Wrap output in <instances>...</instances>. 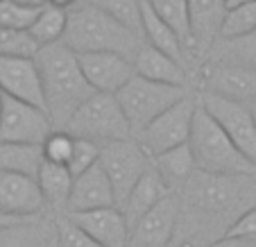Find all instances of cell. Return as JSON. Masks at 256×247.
Listing matches in <instances>:
<instances>
[{
	"label": "cell",
	"instance_id": "cell-1",
	"mask_svg": "<svg viewBox=\"0 0 256 247\" xmlns=\"http://www.w3.org/2000/svg\"><path fill=\"white\" fill-rule=\"evenodd\" d=\"M34 64L39 70L46 114L50 116L54 130L62 132L72 114L93 96V91L82 75L78 54L64 44L39 48L34 54Z\"/></svg>",
	"mask_w": 256,
	"mask_h": 247
},
{
	"label": "cell",
	"instance_id": "cell-2",
	"mask_svg": "<svg viewBox=\"0 0 256 247\" xmlns=\"http://www.w3.org/2000/svg\"><path fill=\"white\" fill-rule=\"evenodd\" d=\"M62 44L75 54L112 52L134 62L138 48L143 46V39L122 23L93 7L91 2H84L68 10Z\"/></svg>",
	"mask_w": 256,
	"mask_h": 247
},
{
	"label": "cell",
	"instance_id": "cell-3",
	"mask_svg": "<svg viewBox=\"0 0 256 247\" xmlns=\"http://www.w3.org/2000/svg\"><path fill=\"white\" fill-rule=\"evenodd\" d=\"M188 148L195 161V170H200V172L229 174V177L256 174V166H252L238 152V148L218 127V122L204 112L200 102L193 114V122H190Z\"/></svg>",
	"mask_w": 256,
	"mask_h": 247
},
{
	"label": "cell",
	"instance_id": "cell-4",
	"mask_svg": "<svg viewBox=\"0 0 256 247\" xmlns=\"http://www.w3.org/2000/svg\"><path fill=\"white\" fill-rule=\"evenodd\" d=\"M252 177L254 174L229 177V174H206L195 170L182 188L184 195H179V198H182V204H188L202 214L227 216L236 211L240 204H250Z\"/></svg>",
	"mask_w": 256,
	"mask_h": 247
},
{
	"label": "cell",
	"instance_id": "cell-5",
	"mask_svg": "<svg viewBox=\"0 0 256 247\" xmlns=\"http://www.w3.org/2000/svg\"><path fill=\"white\" fill-rule=\"evenodd\" d=\"M62 132L70 134L72 138H86L98 146L112 143V140L134 138L132 127L118 104L116 96L93 93L82 107L70 116Z\"/></svg>",
	"mask_w": 256,
	"mask_h": 247
},
{
	"label": "cell",
	"instance_id": "cell-6",
	"mask_svg": "<svg viewBox=\"0 0 256 247\" xmlns=\"http://www.w3.org/2000/svg\"><path fill=\"white\" fill-rule=\"evenodd\" d=\"M188 96V88L172 86V84H159L143 80L138 75L130 80L120 91L116 93V100L125 114L127 122L132 127V134H138L140 130L150 125L156 116L168 112L172 104L184 100Z\"/></svg>",
	"mask_w": 256,
	"mask_h": 247
},
{
	"label": "cell",
	"instance_id": "cell-7",
	"mask_svg": "<svg viewBox=\"0 0 256 247\" xmlns=\"http://www.w3.org/2000/svg\"><path fill=\"white\" fill-rule=\"evenodd\" d=\"M98 166L106 174V180L114 188V195H116V204L120 208L127 195L136 186V182L150 168V156L145 154L143 148L134 138L112 140V143L100 146Z\"/></svg>",
	"mask_w": 256,
	"mask_h": 247
},
{
	"label": "cell",
	"instance_id": "cell-8",
	"mask_svg": "<svg viewBox=\"0 0 256 247\" xmlns=\"http://www.w3.org/2000/svg\"><path fill=\"white\" fill-rule=\"evenodd\" d=\"M195 109H198V96L188 93L184 100H179L168 112L156 116L145 130H140L134 136V140L143 148V152L150 159L172 150V148L186 146L188 143L190 122H193Z\"/></svg>",
	"mask_w": 256,
	"mask_h": 247
},
{
	"label": "cell",
	"instance_id": "cell-9",
	"mask_svg": "<svg viewBox=\"0 0 256 247\" xmlns=\"http://www.w3.org/2000/svg\"><path fill=\"white\" fill-rule=\"evenodd\" d=\"M198 102L218 122V127L229 136V140L238 148V152L252 166H256V122L247 104L222 100V98L208 96V93H198Z\"/></svg>",
	"mask_w": 256,
	"mask_h": 247
},
{
	"label": "cell",
	"instance_id": "cell-10",
	"mask_svg": "<svg viewBox=\"0 0 256 247\" xmlns=\"http://www.w3.org/2000/svg\"><path fill=\"white\" fill-rule=\"evenodd\" d=\"M52 132L54 125L44 109L5 96L0 114V143L44 146Z\"/></svg>",
	"mask_w": 256,
	"mask_h": 247
},
{
	"label": "cell",
	"instance_id": "cell-11",
	"mask_svg": "<svg viewBox=\"0 0 256 247\" xmlns=\"http://www.w3.org/2000/svg\"><path fill=\"white\" fill-rule=\"evenodd\" d=\"M182 218V198L168 193L132 227L127 247H168Z\"/></svg>",
	"mask_w": 256,
	"mask_h": 247
},
{
	"label": "cell",
	"instance_id": "cell-12",
	"mask_svg": "<svg viewBox=\"0 0 256 247\" xmlns=\"http://www.w3.org/2000/svg\"><path fill=\"white\" fill-rule=\"evenodd\" d=\"M202 93L232 102L256 100V73L227 62H208L202 68Z\"/></svg>",
	"mask_w": 256,
	"mask_h": 247
},
{
	"label": "cell",
	"instance_id": "cell-13",
	"mask_svg": "<svg viewBox=\"0 0 256 247\" xmlns=\"http://www.w3.org/2000/svg\"><path fill=\"white\" fill-rule=\"evenodd\" d=\"M82 75L93 93L116 96L132 78H134V64L120 54L112 52H88L78 54Z\"/></svg>",
	"mask_w": 256,
	"mask_h": 247
},
{
	"label": "cell",
	"instance_id": "cell-14",
	"mask_svg": "<svg viewBox=\"0 0 256 247\" xmlns=\"http://www.w3.org/2000/svg\"><path fill=\"white\" fill-rule=\"evenodd\" d=\"M46 202L34 177L0 172V214L16 220L44 216Z\"/></svg>",
	"mask_w": 256,
	"mask_h": 247
},
{
	"label": "cell",
	"instance_id": "cell-15",
	"mask_svg": "<svg viewBox=\"0 0 256 247\" xmlns=\"http://www.w3.org/2000/svg\"><path fill=\"white\" fill-rule=\"evenodd\" d=\"M0 91L2 96L28 102L46 112L34 57H0Z\"/></svg>",
	"mask_w": 256,
	"mask_h": 247
},
{
	"label": "cell",
	"instance_id": "cell-16",
	"mask_svg": "<svg viewBox=\"0 0 256 247\" xmlns=\"http://www.w3.org/2000/svg\"><path fill=\"white\" fill-rule=\"evenodd\" d=\"M66 218L75 227L82 229L86 236H91L100 247H127V242H130V229H127L120 208L116 206L68 214Z\"/></svg>",
	"mask_w": 256,
	"mask_h": 247
},
{
	"label": "cell",
	"instance_id": "cell-17",
	"mask_svg": "<svg viewBox=\"0 0 256 247\" xmlns=\"http://www.w3.org/2000/svg\"><path fill=\"white\" fill-rule=\"evenodd\" d=\"M116 206V195L114 188L106 180V174L102 172L100 166H93L86 172L78 174L72 180V188H70V198H68L66 211L68 214H82V211H96V208H112Z\"/></svg>",
	"mask_w": 256,
	"mask_h": 247
},
{
	"label": "cell",
	"instance_id": "cell-18",
	"mask_svg": "<svg viewBox=\"0 0 256 247\" xmlns=\"http://www.w3.org/2000/svg\"><path fill=\"white\" fill-rule=\"evenodd\" d=\"M222 0H186V14H188V48L206 54L220 36L224 18Z\"/></svg>",
	"mask_w": 256,
	"mask_h": 247
},
{
	"label": "cell",
	"instance_id": "cell-19",
	"mask_svg": "<svg viewBox=\"0 0 256 247\" xmlns=\"http://www.w3.org/2000/svg\"><path fill=\"white\" fill-rule=\"evenodd\" d=\"M134 73L143 80L159 84H172V86H188V70L179 62L170 59L168 54L150 48V46H140L134 57Z\"/></svg>",
	"mask_w": 256,
	"mask_h": 247
},
{
	"label": "cell",
	"instance_id": "cell-20",
	"mask_svg": "<svg viewBox=\"0 0 256 247\" xmlns=\"http://www.w3.org/2000/svg\"><path fill=\"white\" fill-rule=\"evenodd\" d=\"M140 39L145 46L159 50V52L168 54L170 59L179 62L182 66H186V46L179 39V34L166 23L164 18L152 12V7L140 0Z\"/></svg>",
	"mask_w": 256,
	"mask_h": 247
},
{
	"label": "cell",
	"instance_id": "cell-21",
	"mask_svg": "<svg viewBox=\"0 0 256 247\" xmlns=\"http://www.w3.org/2000/svg\"><path fill=\"white\" fill-rule=\"evenodd\" d=\"M0 247H57L54 220L46 216L16 220L0 229Z\"/></svg>",
	"mask_w": 256,
	"mask_h": 247
},
{
	"label": "cell",
	"instance_id": "cell-22",
	"mask_svg": "<svg viewBox=\"0 0 256 247\" xmlns=\"http://www.w3.org/2000/svg\"><path fill=\"white\" fill-rule=\"evenodd\" d=\"M168 193L170 190L166 188V184L161 182V177L154 172V168H152V164H150V168L145 170V174L136 182V186L132 188V193L127 195V200L120 206V214L127 222V229L132 232V227H134L150 208H154Z\"/></svg>",
	"mask_w": 256,
	"mask_h": 247
},
{
	"label": "cell",
	"instance_id": "cell-23",
	"mask_svg": "<svg viewBox=\"0 0 256 247\" xmlns=\"http://www.w3.org/2000/svg\"><path fill=\"white\" fill-rule=\"evenodd\" d=\"M150 164L170 193H177L179 188H184L186 182L190 180V174L195 172V161L193 154H190L188 143L172 148V150L164 152V154L152 156Z\"/></svg>",
	"mask_w": 256,
	"mask_h": 247
},
{
	"label": "cell",
	"instance_id": "cell-24",
	"mask_svg": "<svg viewBox=\"0 0 256 247\" xmlns=\"http://www.w3.org/2000/svg\"><path fill=\"white\" fill-rule=\"evenodd\" d=\"M36 184H39V190L44 195L46 206H50L59 216H64L72 188V174L68 172L66 166L44 161L39 172H36Z\"/></svg>",
	"mask_w": 256,
	"mask_h": 247
},
{
	"label": "cell",
	"instance_id": "cell-25",
	"mask_svg": "<svg viewBox=\"0 0 256 247\" xmlns=\"http://www.w3.org/2000/svg\"><path fill=\"white\" fill-rule=\"evenodd\" d=\"M44 164L41 146H20V143H0V172H14L34 177Z\"/></svg>",
	"mask_w": 256,
	"mask_h": 247
},
{
	"label": "cell",
	"instance_id": "cell-26",
	"mask_svg": "<svg viewBox=\"0 0 256 247\" xmlns=\"http://www.w3.org/2000/svg\"><path fill=\"white\" fill-rule=\"evenodd\" d=\"M66 18H68L66 10H59V7H52V5H44L36 12V18L30 25L28 34L32 36V41L39 46V48L52 46V44H62L64 32H66Z\"/></svg>",
	"mask_w": 256,
	"mask_h": 247
},
{
	"label": "cell",
	"instance_id": "cell-27",
	"mask_svg": "<svg viewBox=\"0 0 256 247\" xmlns=\"http://www.w3.org/2000/svg\"><path fill=\"white\" fill-rule=\"evenodd\" d=\"M208 52H213L211 62L236 64V66L250 68L256 73V30L247 36H240V39L234 41H216Z\"/></svg>",
	"mask_w": 256,
	"mask_h": 247
},
{
	"label": "cell",
	"instance_id": "cell-28",
	"mask_svg": "<svg viewBox=\"0 0 256 247\" xmlns=\"http://www.w3.org/2000/svg\"><path fill=\"white\" fill-rule=\"evenodd\" d=\"M256 30V2L250 0L240 7H234V10L224 12L222 18V28H220V36L218 41H234L247 36Z\"/></svg>",
	"mask_w": 256,
	"mask_h": 247
},
{
	"label": "cell",
	"instance_id": "cell-29",
	"mask_svg": "<svg viewBox=\"0 0 256 247\" xmlns=\"http://www.w3.org/2000/svg\"><path fill=\"white\" fill-rule=\"evenodd\" d=\"M152 7L159 18H164L174 32L179 34V39L184 41L186 46V59H188V46H190V36H188V14H186V0H145Z\"/></svg>",
	"mask_w": 256,
	"mask_h": 247
},
{
	"label": "cell",
	"instance_id": "cell-30",
	"mask_svg": "<svg viewBox=\"0 0 256 247\" xmlns=\"http://www.w3.org/2000/svg\"><path fill=\"white\" fill-rule=\"evenodd\" d=\"M140 36V0H86Z\"/></svg>",
	"mask_w": 256,
	"mask_h": 247
},
{
	"label": "cell",
	"instance_id": "cell-31",
	"mask_svg": "<svg viewBox=\"0 0 256 247\" xmlns=\"http://www.w3.org/2000/svg\"><path fill=\"white\" fill-rule=\"evenodd\" d=\"M39 46L28 32L0 28V57H34Z\"/></svg>",
	"mask_w": 256,
	"mask_h": 247
},
{
	"label": "cell",
	"instance_id": "cell-32",
	"mask_svg": "<svg viewBox=\"0 0 256 247\" xmlns=\"http://www.w3.org/2000/svg\"><path fill=\"white\" fill-rule=\"evenodd\" d=\"M98 156H100V146H98V143L86 140V138H75L70 159H68V164H66L68 172L72 174V180H75L78 174L86 172L88 168H93V166L98 164Z\"/></svg>",
	"mask_w": 256,
	"mask_h": 247
},
{
	"label": "cell",
	"instance_id": "cell-33",
	"mask_svg": "<svg viewBox=\"0 0 256 247\" xmlns=\"http://www.w3.org/2000/svg\"><path fill=\"white\" fill-rule=\"evenodd\" d=\"M36 12L39 10L23 7L18 2H14V0H0V28L28 32L30 25L36 18Z\"/></svg>",
	"mask_w": 256,
	"mask_h": 247
},
{
	"label": "cell",
	"instance_id": "cell-34",
	"mask_svg": "<svg viewBox=\"0 0 256 247\" xmlns=\"http://www.w3.org/2000/svg\"><path fill=\"white\" fill-rule=\"evenodd\" d=\"M72 143H75V138H72L70 134L54 130L52 134L44 140V146H41V150H44V161L57 164V166H66L68 159H70Z\"/></svg>",
	"mask_w": 256,
	"mask_h": 247
},
{
	"label": "cell",
	"instance_id": "cell-35",
	"mask_svg": "<svg viewBox=\"0 0 256 247\" xmlns=\"http://www.w3.org/2000/svg\"><path fill=\"white\" fill-rule=\"evenodd\" d=\"M54 229H57V247H100L91 236L75 227L66 216L54 218Z\"/></svg>",
	"mask_w": 256,
	"mask_h": 247
},
{
	"label": "cell",
	"instance_id": "cell-36",
	"mask_svg": "<svg viewBox=\"0 0 256 247\" xmlns=\"http://www.w3.org/2000/svg\"><path fill=\"white\" fill-rule=\"evenodd\" d=\"M227 236L247 238V240L256 242V204L252 208H247L245 214H240L232 224H229Z\"/></svg>",
	"mask_w": 256,
	"mask_h": 247
},
{
	"label": "cell",
	"instance_id": "cell-37",
	"mask_svg": "<svg viewBox=\"0 0 256 247\" xmlns=\"http://www.w3.org/2000/svg\"><path fill=\"white\" fill-rule=\"evenodd\" d=\"M211 247H256L254 240H247V238H238V236H227L224 234L222 238L211 242Z\"/></svg>",
	"mask_w": 256,
	"mask_h": 247
},
{
	"label": "cell",
	"instance_id": "cell-38",
	"mask_svg": "<svg viewBox=\"0 0 256 247\" xmlns=\"http://www.w3.org/2000/svg\"><path fill=\"white\" fill-rule=\"evenodd\" d=\"M48 5L52 7H59V10H72V7L80 5V0H48Z\"/></svg>",
	"mask_w": 256,
	"mask_h": 247
},
{
	"label": "cell",
	"instance_id": "cell-39",
	"mask_svg": "<svg viewBox=\"0 0 256 247\" xmlns=\"http://www.w3.org/2000/svg\"><path fill=\"white\" fill-rule=\"evenodd\" d=\"M14 2L23 7H32V10H41L44 5H48V0H14Z\"/></svg>",
	"mask_w": 256,
	"mask_h": 247
},
{
	"label": "cell",
	"instance_id": "cell-40",
	"mask_svg": "<svg viewBox=\"0 0 256 247\" xmlns=\"http://www.w3.org/2000/svg\"><path fill=\"white\" fill-rule=\"evenodd\" d=\"M245 2H250V0H222L224 10H234V7H240V5H245Z\"/></svg>",
	"mask_w": 256,
	"mask_h": 247
},
{
	"label": "cell",
	"instance_id": "cell-41",
	"mask_svg": "<svg viewBox=\"0 0 256 247\" xmlns=\"http://www.w3.org/2000/svg\"><path fill=\"white\" fill-rule=\"evenodd\" d=\"M14 222H16V218H10V216L0 214V229H2V227H7V224H14Z\"/></svg>",
	"mask_w": 256,
	"mask_h": 247
},
{
	"label": "cell",
	"instance_id": "cell-42",
	"mask_svg": "<svg viewBox=\"0 0 256 247\" xmlns=\"http://www.w3.org/2000/svg\"><path fill=\"white\" fill-rule=\"evenodd\" d=\"M247 109H250V114H252V118H254V122H256V100H252V102H247Z\"/></svg>",
	"mask_w": 256,
	"mask_h": 247
},
{
	"label": "cell",
	"instance_id": "cell-43",
	"mask_svg": "<svg viewBox=\"0 0 256 247\" xmlns=\"http://www.w3.org/2000/svg\"><path fill=\"white\" fill-rule=\"evenodd\" d=\"M2 100H5V96H2V91H0V114H2Z\"/></svg>",
	"mask_w": 256,
	"mask_h": 247
},
{
	"label": "cell",
	"instance_id": "cell-44",
	"mask_svg": "<svg viewBox=\"0 0 256 247\" xmlns=\"http://www.w3.org/2000/svg\"><path fill=\"white\" fill-rule=\"evenodd\" d=\"M184 247H195V245H184Z\"/></svg>",
	"mask_w": 256,
	"mask_h": 247
},
{
	"label": "cell",
	"instance_id": "cell-45",
	"mask_svg": "<svg viewBox=\"0 0 256 247\" xmlns=\"http://www.w3.org/2000/svg\"><path fill=\"white\" fill-rule=\"evenodd\" d=\"M254 2H256V0H254Z\"/></svg>",
	"mask_w": 256,
	"mask_h": 247
}]
</instances>
